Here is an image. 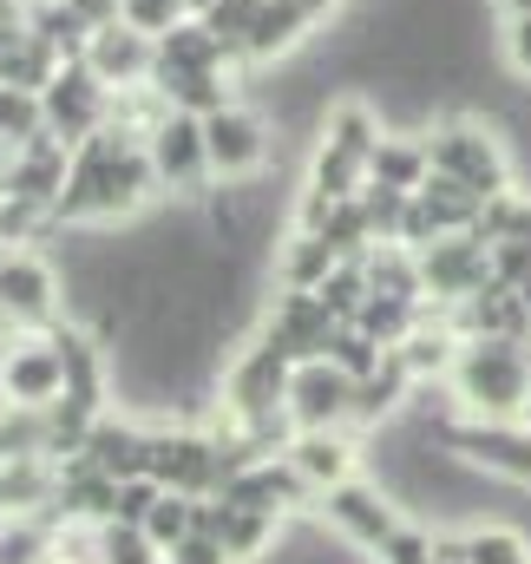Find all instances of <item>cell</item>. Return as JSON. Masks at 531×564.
Masks as SVG:
<instances>
[{"mask_svg":"<svg viewBox=\"0 0 531 564\" xmlns=\"http://www.w3.org/2000/svg\"><path fill=\"white\" fill-rule=\"evenodd\" d=\"M151 197H164V184L151 171L144 132L112 119V126H99L93 139L73 151V171H66V191L53 204V224H73V230L132 224Z\"/></svg>","mask_w":531,"mask_h":564,"instance_id":"cell-1","label":"cell"},{"mask_svg":"<svg viewBox=\"0 0 531 564\" xmlns=\"http://www.w3.org/2000/svg\"><path fill=\"white\" fill-rule=\"evenodd\" d=\"M453 388V426H525L531 421V341L519 335H473L446 375Z\"/></svg>","mask_w":531,"mask_h":564,"instance_id":"cell-2","label":"cell"},{"mask_svg":"<svg viewBox=\"0 0 531 564\" xmlns=\"http://www.w3.org/2000/svg\"><path fill=\"white\" fill-rule=\"evenodd\" d=\"M420 139H426L433 171L459 177L473 197L519 191V184H512V144L499 139L479 112H440V119H426V126H420Z\"/></svg>","mask_w":531,"mask_h":564,"instance_id":"cell-3","label":"cell"},{"mask_svg":"<svg viewBox=\"0 0 531 564\" xmlns=\"http://www.w3.org/2000/svg\"><path fill=\"white\" fill-rule=\"evenodd\" d=\"M315 519H322L348 552H368V558H375L400 525H407V506H400L381 479H361V473H355V479H342V486H328V492L315 499Z\"/></svg>","mask_w":531,"mask_h":564,"instance_id":"cell-4","label":"cell"},{"mask_svg":"<svg viewBox=\"0 0 531 564\" xmlns=\"http://www.w3.org/2000/svg\"><path fill=\"white\" fill-rule=\"evenodd\" d=\"M144 151H151V171L164 184V197L177 204H204L217 191V171H210V144H204V119L197 112H164L151 132H144Z\"/></svg>","mask_w":531,"mask_h":564,"instance_id":"cell-5","label":"cell"},{"mask_svg":"<svg viewBox=\"0 0 531 564\" xmlns=\"http://www.w3.org/2000/svg\"><path fill=\"white\" fill-rule=\"evenodd\" d=\"M151 479L191 499H217L224 492V446L217 433L197 426H151Z\"/></svg>","mask_w":531,"mask_h":564,"instance_id":"cell-6","label":"cell"},{"mask_svg":"<svg viewBox=\"0 0 531 564\" xmlns=\"http://www.w3.org/2000/svg\"><path fill=\"white\" fill-rule=\"evenodd\" d=\"M355 375L335 361V355H308V361H295V375H289V426L295 433H315V426H355Z\"/></svg>","mask_w":531,"mask_h":564,"instance_id":"cell-7","label":"cell"},{"mask_svg":"<svg viewBox=\"0 0 531 564\" xmlns=\"http://www.w3.org/2000/svg\"><path fill=\"white\" fill-rule=\"evenodd\" d=\"M40 106H46V132H53V139H66L73 151L93 139L99 126H112V86H106L86 59H66V66H59V79L40 93Z\"/></svg>","mask_w":531,"mask_h":564,"instance_id":"cell-8","label":"cell"},{"mask_svg":"<svg viewBox=\"0 0 531 564\" xmlns=\"http://www.w3.org/2000/svg\"><path fill=\"white\" fill-rule=\"evenodd\" d=\"M413 257H420V289H426L433 308H453V302H466V295H479V289L492 282V243H479L473 230L433 237V243L413 250Z\"/></svg>","mask_w":531,"mask_h":564,"instance_id":"cell-9","label":"cell"},{"mask_svg":"<svg viewBox=\"0 0 531 564\" xmlns=\"http://www.w3.org/2000/svg\"><path fill=\"white\" fill-rule=\"evenodd\" d=\"M59 308H66V282L53 270V257H40V250L0 257V315L13 328H53Z\"/></svg>","mask_w":531,"mask_h":564,"instance_id":"cell-10","label":"cell"},{"mask_svg":"<svg viewBox=\"0 0 531 564\" xmlns=\"http://www.w3.org/2000/svg\"><path fill=\"white\" fill-rule=\"evenodd\" d=\"M204 144H210V171L217 184H250L269 164V119L250 99H230L224 112L204 119Z\"/></svg>","mask_w":531,"mask_h":564,"instance_id":"cell-11","label":"cell"},{"mask_svg":"<svg viewBox=\"0 0 531 564\" xmlns=\"http://www.w3.org/2000/svg\"><path fill=\"white\" fill-rule=\"evenodd\" d=\"M0 388L13 408H53L66 401V361L53 348V335H13V348L0 355Z\"/></svg>","mask_w":531,"mask_h":564,"instance_id":"cell-12","label":"cell"},{"mask_svg":"<svg viewBox=\"0 0 531 564\" xmlns=\"http://www.w3.org/2000/svg\"><path fill=\"white\" fill-rule=\"evenodd\" d=\"M282 459L308 479V492L322 499L328 486H342V479H355L361 473V433L355 426H315V433H295L289 446H282Z\"/></svg>","mask_w":531,"mask_h":564,"instance_id":"cell-13","label":"cell"},{"mask_svg":"<svg viewBox=\"0 0 531 564\" xmlns=\"http://www.w3.org/2000/svg\"><path fill=\"white\" fill-rule=\"evenodd\" d=\"M86 66H93L112 93L144 86L151 66H158V40L138 33V26H126V20H106V26H93V40H86Z\"/></svg>","mask_w":531,"mask_h":564,"instance_id":"cell-14","label":"cell"},{"mask_svg":"<svg viewBox=\"0 0 531 564\" xmlns=\"http://www.w3.org/2000/svg\"><path fill=\"white\" fill-rule=\"evenodd\" d=\"M79 453H86L106 479H138V473H151V426L126 421V414H99Z\"/></svg>","mask_w":531,"mask_h":564,"instance_id":"cell-15","label":"cell"},{"mask_svg":"<svg viewBox=\"0 0 531 564\" xmlns=\"http://www.w3.org/2000/svg\"><path fill=\"white\" fill-rule=\"evenodd\" d=\"M308 26H322L302 0H263L257 7V20H250V33H243V66H275V59H289L302 40H308Z\"/></svg>","mask_w":531,"mask_h":564,"instance_id":"cell-16","label":"cell"},{"mask_svg":"<svg viewBox=\"0 0 531 564\" xmlns=\"http://www.w3.org/2000/svg\"><path fill=\"white\" fill-rule=\"evenodd\" d=\"M381 139H388V119H381V106L368 93H335L322 106V144H335V151H348V158L368 164Z\"/></svg>","mask_w":531,"mask_h":564,"instance_id":"cell-17","label":"cell"},{"mask_svg":"<svg viewBox=\"0 0 531 564\" xmlns=\"http://www.w3.org/2000/svg\"><path fill=\"white\" fill-rule=\"evenodd\" d=\"M335 263H348L328 237L315 230H295L289 243H275V289H322L335 276Z\"/></svg>","mask_w":531,"mask_h":564,"instance_id":"cell-18","label":"cell"},{"mask_svg":"<svg viewBox=\"0 0 531 564\" xmlns=\"http://www.w3.org/2000/svg\"><path fill=\"white\" fill-rule=\"evenodd\" d=\"M426 171H433V158H426V139L420 132H388V139L375 144V158H368V177L375 184H394V191H420Z\"/></svg>","mask_w":531,"mask_h":564,"instance_id":"cell-19","label":"cell"},{"mask_svg":"<svg viewBox=\"0 0 531 564\" xmlns=\"http://www.w3.org/2000/svg\"><path fill=\"white\" fill-rule=\"evenodd\" d=\"M308 191H322V197L348 204V197H361V191H368V164H361V158H348V151H335V144H315V158H308Z\"/></svg>","mask_w":531,"mask_h":564,"instance_id":"cell-20","label":"cell"},{"mask_svg":"<svg viewBox=\"0 0 531 564\" xmlns=\"http://www.w3.org/2000/svg\"><path fill=\"white\" fill-rule=\"evenodd\" d=\"M138 532H144V539H151V545H158V552L171 558V552H177V545H184V539L197 532V499H191V492H171V486H164V492H158V506L144 512V525H138Z\"/></svg>","mask_w":531,"mask_h":564,"instance_id":"cell-21","label":"cell"},{"mask_svg":"<svg viewBox=\"0 0 531 564\" xmlns=\"http://www.w3.org/2000/svg\"><path fill=\"white\" fill-rule=\"evenodd\" d=\"M466 564H531V539L519 525H473L466 532Z\"/></svg>","mask_w":531,"mask_h":564,"instance_id":"cell-22","label":"cell"},{"mask_svg":"<svg viewBox=\"0 0 531 564\" xmlns=\"http://www.w3.org/2000/svg\"><path fill=\"white\" fill-rule=\"evenodd\" d=\"M46 132V106H40V93H26V86H0V139L7 144H26Z\"/></svg>","mask_w":531,"mask_h":564,"instance_id":"cell-23","label":"cell"},{"mask_svg":"<svg viewBox=\"0 0 531 564\" xmlns=\"http://www.w3.org/2000/svg\"><path fill=\"white\" fill-rule=\"evenodd\" d=\"M93 558L99 564H171L138 525H99V539H93Z\"/></svg>","mask_w":531,"mask_h":564,"instance_id":"cell-24","label":"cell"},{"mask_svg":"<svg viewBox=\"0 0 531 564\" xmlns=\"http://www.w3.org/2000/svg\"><path fill=\"white\" fill-rule=\"evenodd\" d=\"M433 558H440V532H433V525H420V519H407L394 539L375 552V564H433Z\"/></svg>","mask_w":531,"mask_h":564,"instance_id":"cell-25","label":"cell"},{"mask_svg":"<svg viewBox=\"0 0 531 564\" xmlns=\"http://www.w3.org/2000/svg\"><path fill=\"white\" fill-rule=\"evenodd\" d=\"M257 7H263V0H210V13H197V20H204V26H210V33H217L237 59H243V33H250Z\"/></svg>","mask_w":531,"mask_h":564,"instance_id":"cell-26","label":"cell"},{"mask_svg":"<svg viewBox=\"0 0 531 564\" xmlns=\"http://www.w3.org/2000/svg\"><path fill=\"white\" fill-rule=\"evenodd\" d=\"M119 20L158 40V33H171L177 20H191V0H119Z\"/></svg>","mask_w":531,"mask_h":564,"instance_id":"cell-27","label":"cell"},{"mask_svg":"<svg viewBox=\"0 0 531 564\" xmlns=\"http://www.w3.org/2000/svg\"><path fill=\"white\" fill-rule=\"evenodd\" d=\"M499 59H506V73L531 86V13H506V33H499Z\"/></svg>","mask_w":531,"mask_h":564,"instance_id":"cell-28","label":"cell"},{"mask_svg":"<svg viewBox=\"0 0 531 564\" xmlns=\"http://www.w3.org/2000/svg\"><path fill=\"white\" fill-rule=\"evenodd\" d=\"M158 492H164V486H158L151 473H138V479H119V519H112V525H144V512L158 506Z\"/></svg>","mask_w":531,"mask_h":564,"instance_id":"cell-29","label":"cell"},{"mask_svg":"<svg viewBox=\"0 0 531 564\" xmlns=\"http://www.w3.org/2000/svg\"><path fill=\"white\" fill-rule=\"evenodd\" d=\"M171 564H237V558H230V545H224L217 532H191V539L171 552Z\"/></svg>","mask_w":531,"mask_h":564,"instance_id":"cell-30","label":"cell"},{"mask_svg":"<svg viewBox=\"0 0 531 564\" xmlns=\"http://www.w3.org/2000/svg\"><path fill=\"white\" fill-rule=\"evenodd\" d=\"M302 7H308V13H315V20H328V13H342V7H348V0H302Z\"/></svg>","mask_w":531,"mask_h":564,"instance_id":"cell-31","label":"cell"},{"mask_svg":"<svg viewBox=\"0 0 531 564\" xmlns=\"http://www.w3.org/2000/svg\"><path fill=\"white\" fill-rule=\"evenodd\" d=\"M499 13H531V0H499Z\"/></svg>","mask_w":531,"mask_h":564,"instance_id":"cell-32","label":"cell"},{"mask_svg":"<svg viewBox=\"0 0 531 564\" xmlns=\"http://www.w3.org/2000/svg\"><path fill=\"white\" fill-rule=\"evenodd\" d=\"M191 13H210V0H191Z\"/></svg>","mask_w":531,"mask_h":564,"instance_id":"cell-33","label":"cell"}]
</instances>
